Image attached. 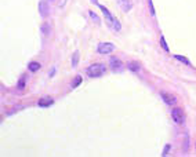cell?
<instances>
[{
  "label": "cell",
  "mask_w": 196,
  "mask_h": 157,
  "mask_svg": "<svg viewBox=\"0 0 196 157\" xmlns=\"http://www.w3.org/2000/svg\"><path fill=\"white\" fill-rule=\"evenodd\" d=\"M98 7L101 9V11H102V14H104V17H105V21H106V23L109 25L112 29H115L116 32H119L120 29H122V25H120V22H119L118 19L115 18L113 15L110 14V11L105 6H102V4H98Z\"/></svg>",
  "instance_id": "1"
},
{
  "label": "cell",
  "mask_w": 196,
  "mask_h": 157,
  "mask_svg": "<svg viewBox=\"0 0 196 157\" xmlns=\"http://www.w3.org/2000/svg\"><path fill=\"white\" fill-rule=\"evenodd\" d=\"M106 72V66L104 63H93L87 67V75L90 77H101Z\"/></svg>",
  "instance_id": "2"
},
{
  "label": "cell",
  "mask_w": 196,
  "mask_h": 157,
  "mask_svg": "<svg viewBox=\"0 0 196 157\" xmlns=\"http://www.w3.org/2000/svg\"><path fill=\"white\" fill-rule=\"evenodd\" d=\"M115 50H116L115 44H112V43H109V41H102V43H100L98 47H97V51H98V54H101V55L110 54V53L115 51Z\"/></svg>",
  "instance_id": "3"
},
{
  "label": "cell",
  "mask_w": 196,
  "mask_h": 157,
  "mask_svg": "<svg viewBox=\"0 0 196 157\" xmlns=\"http://www.w3.org/2000/svg\"><path fill=\"white\" fill-rule=\"evenodd\" d=\"M171 116H173V120L177 123V124H182L185 121V114H184L182 109L181 108H174L171 110Z\"/></svg>",
  "instance_id": "4"
},
{
  "label": "cell",
  "mask_w": 196,
  "mask_h": 157,
  "mask_svg": "<svg viewBox=\"0 0 196 157\" xmlns=\"http://www.w3.org/2000/svg\"><path fill=\"white\" fill-rule=\"evenodd\" d=\"M37 7H39V14H40L41 18H47L48 14H50V7H48L46 0H40Z\"/></svg>",
  "instance_id": "5"
},
{
  "label": "cell",
  "mask_w": 196,
  "mask_h": 157,
  "mask_svg": "<svg viewBox=\"0 0 196 157\" xmlns=\"http://www.w3.org/2000/svg\"><path fill=\"white\" fill-rule=\"evenodd\" d=\"M110 63V69L113 70V72H122V69H123V63H122V61L119 58H116V57H112L109 61Z\"/></svg>",
  "instance_id": "6"
},
{
  "label": "cell",
  "mask_w": 196,
  "mask_h": 157,
  "mask_svg": "<svg viewBox=\"0 0 196 157\" xmlns=\"http://www.w3.org/2000/svg\"><path fill=\"white\" fill-rule=\"evenodd\" d=\"M160 97H162V99L164 101V103H167L169 106H173V105H175V102H177V98L174 97L173 94H170V92H160Z\"/></svg>",
  "instance_id": "7"
},
{
  "label": "cell",
  "mask_w": 196,
  "mask_h": 157,
  "mask_svg": "<svg viewBox=\"0 0 196 157\" xmlns=\"http://www.w3.org/2000/svg\"><path fill=\"white\" fill-rule=\"evenodd\" d=\"M118 4L122 9V11H124V13H128L133 9V3L130 0H118Z\"/></svg>",
  "instance_id": "8"
},
{
  "label": "cell",
  "mask_w": 196,
  "mask_h": 157,
  "mask_svg": "<svg viewBox=\"0 0 196 157\" xmlns=\"http://www.w3.org/2000/svg\"><path fill=\"white\" fill-rule=\"evenodd\" d=\"M53 103H54V99L50 98V97H44V98L39 99L37 105H39V108H50Z\"/></svg>",
  "instance_id": "9"
},
{
  "label": "cell",
  "mask_w": 196,
  "mask_h": 157,
  "mask_svg": "<svg viewBox=\"0 0 196 157\" xmlns=\"http://www.w3.org/2000/svg\"><path fill=\"white\" fill-rule=\"evenodd\" d=\"M40 67H41V65L39 62H36V61H32V62H29V65H28V69L31 72H37Z\"/></svg>",
  "instance_id": "10"
},
{
  "label": "cell",
  "mask_w": 196,
  "mask_h": 157,
  "mask_svg": "<svg viewBox=\"0 0 196 157\" xmlns=\"http://www.w3.org/2000/svg\"><path fill=\"white\" fill-rule=\"evenodd\" d=\"M79 51H75L72 54V59H71V63H72V67H76L78 66V63H79Z\"/></svg>",
  "instance_id": "11"
},
{
  "label": "cell",
  "mask_w": 196,
  "mask_h": 157,
  "mask_svg": "<svg viewBox=\"0 0 196 157\" xmlns=\"http://www.w3.org/2000/svg\"><path fill=\"white\" fill-rule=\"evenodd\" d=\"M127 66H128L130 70H133V72H135V73L140 72V63H138V62H130Z\"/></svg>",
  "instance_id": "12"
},
{
  "label": "cell",
  "mask_w": 196,
  "mask_h": 157,
  "mask_svg": "<svg viewBox=\"0 0 196 157\" xmlns=\"http://www.w3.org/2000/svg\"><path fill=\"white\" fill-rule=\"evenodd\" d=\"M50 25H48V23H43V25H41L40 26V31L43 32V35H44V36H47V35H48V33H50Z\"/></svg>",
  "instance_id": "13"
},
{
  "label": "cell",
  "mask_w": 196,
  "mask_h": 157,
  "mask_svg": "<svg viewBox=\"0 0 196 157\" xmlns=\"http://www.w3.org/2000/svg\"><path fill=\"white\" fill-rule=\"evenodd\" d=\"M174 58L177 59V61H180V62H182V63H185V65H191V62H189V59L188 58H185V57H181V55H174Z\"/></svg>",
  "instance_id": "14"
},
{
  "label": "cell",
  "mask_w": 196,
  "mask_h": 157,
  "mask_svg": "<svg viewBox=\"0 0 196 157\" xmlns=\"http://www.w3.org/2000/svg\"><path fill=\"white\" fill-rule=\"evenodd\" d=\"M80 83H82V76H76L75 81H73L72 85H71V88H72V90H75L76 87H79V85H80Z\"/></svg>",
  "instance_id": "15"
},
{
  "label": "cell",
  "mask_w": 196,
  "mask_h": 157,
  "mask_svg": "<svg viewBox=\"0 0 196 157\" xmlns=\"http://www.w3.org/2000/svg\"><path fill=\"white\" fill-rule=\"evenodd\" d=\"M160 44H162V47H163V50L166 51V53H169V51H170V50H169V45H167L166 40H164V36H163V35L160 36Z\"/></svg>",
  "instance_id": "16"
},
{
  "label": "cell",
  "mask_w": 196,
  "mask_h": 157,
  "mask_svg": "<svg viewBox=\"0 0 196 157\" xmlns=\"http://www.w3.org/2000/svg\"><path fill=\"white\" fill-rule=\"evenodd\" d=\"M88 14H90V17H91V19H93V21H94V22H96L97 25H100V23H101V19L98 18V15H97L96 13H93V11H90Z\"/></svg>",
  "instance_id": "17"
},
{
  "label": "cell",
  "mask_w": 196,
  "mask_h": 157,
  "mask_svg": "<svg viewBox=\"0 0 196 157\" xmlns=\"http://www.w3.org/2000/svg\"><path fill=\"white\" fill-rule=\"evenodd\" d=\"M18 88H19V90H24V88H25V76H22L21 79H19V81H18Z\"/></svg>",
  "instance_id": "18"
},
{
  "label": "cell",
  "mask_w": 196,
  "mask_h": 157,
  "mask_svg": "<svg viewBox=\"0 0 196 157\" xmlns=\"http://www.w3.org/2000/svg\"><path fill=\"white\" fill-rule=\"evenodd\" d=\"M170 148H171V146H170L169 144L166 145V146H164V149H163V153H162V154H163V156H167V154H169V152H170Z\"/></svg>",
  "instance_id": "19"
},
{
  "label": "cell",
  "mask_w": 196,
  "mask_h": 157,
  "mask_svg": "<svg viewBox=\"0 0 196 157\" xmlns=\"http://www.w3.org/2000/svg\"><path fill=\"white\" fill-rule=\"evenodd\" d=\"M188 146H189V138H188V135H185V148H184L185 152L188 150Z\"/></svg>",
  "instance_id": "20"
},
{
  "label": "cell",
  "mask_w": 196,
  "mask_h": 157,
  "mask_svg": "<svg viewBox=\"0 0 196 157\" xmlns=\"http://www.w3.org/2000/svg\"><path fill=\"white\" fill-rule=\"evenodd\" d=\"M54 73H55V67H53V69H51V72H48V76L53 77V76H54Z\"/></svg>",
  "instance_id": "21"
},
{
  "label": "cell",
  "mask_w": 196,
  "mask_h": 157,
  "mask_svg": "<svg viewBox=\"0 0 196 157\" xmlns=\"http://www.w3.org/2000/svg\"><path fill=\"white\" fill-rule=\"evenodd\" d=\"M65 1H66V0H64V1H62V3H61V6H64V4H65Z\"/></svg>",
  "instance_id": "22"
}]
</instances>
